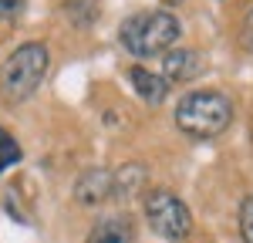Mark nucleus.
I'll use <instances>...</instances> for the list:
<instances>
[{"label": "nucleus", "mask_w": 253, "mask_h": 243, "mask_svg": "<svg viewBox=\"0 0 253 243\" xmlns=\"http://www.w3.org/2000/svg\"><path fill=\"white\" fill-rule=\"evenodd\" d=\"M179 34H182V24L179 17H172V10H142L118 27V44L128 54L149 61L156 54H169Z\"/></svg>", "instance_id": "f257e3e1"}, {"label": "nucleus", "mask_w": 253, "mask_h": 243, "mask_svg": "<svg viewBox=\"0 0 253 243\" xmlns=\"http://www.w3.org/2000/svg\"><path fill=\"white\" fill-rule=\"evenodd\" d=\"M233 105L219 91H189L175 105V125L193 139H216L230 128Z\"/></svg>", "instance_id": "f03ea898"}, {"label": "nucleus", "mask_w": 253, "mask_h": 243, "mask_svg": "<svg viewBox=\"0 0 253 243\" xmlns=\"http://www.w3.org/2000/svg\"><path fill=\"white\" fill-rule=\"evenodd\" d=\"M44 75H47V47L41 40H24L0 68V91L7 101L20 105L44 84Z\"/></svg>", "instance_id": "7ed1b4c3"}, {"label": "nucleus", "mask_w": 253, "mask_h": 243, "mask_svg": "<svg viewBox=\"0 0 253 243\" xmlns=\"http://www.w3.org/2000/svg\"><path fill=\"white\" fill-rule=\"evenodd\" d=\"M145 220L156 230L162 240H175L182 243L193 233V216L186 209V202L179 200L169 189H152L145 196Z\"/></svg>", "instance_id": "20e7f679"}, {"label": "nucleus", "mask_w": 253, "mask_h": 243, "mask_svg": "<svg viewBox=\"0 0 253 243\" xmlns=\"http://www.w3.org/2000/svg\"><path fill=\"white\" fill-rule=\"evenodd\" d=\"M112 196H115V182H112L108 169H84L75 182V200L81 206H101Z\"/></svg>", "instance_id": "39448f33"}, {"label": "nucleus", "mask_w": 253, "mask_h": 243, "mask_svg": "<svg viewBox=\"0 0 253 243\" xmlns=\"http://www.w3.org/2000/svg\"><path fill=\"white\" fill-rule=\"evenodd\" d=\"M199 71H203V58L196 51H189V47H172L169 54H162V78L169 84L193 81Z\"/></svg>", "instance_id": "423d86ee"}, {"label": "nucleus", "mask_w": 253, "mask_h": 243, "mask_svg": "<svg viewBox=\"0 0 253 243\" xmlns=\"http://www.w3.org/2000/svg\"><path fill=\"white\" fill-rule=\"evenodd\" d=\"M132 240H135V223L125 213L98 220L95 230L88 233V243H132Z\"/></svg>", "instance_id": "0eeeda50"}, {"label": "nucleus", "mask_w": 253, "mask_h": 243, "mask_svg": "<svg viewBox=\"0 0 253 243\" xmlns=\"http://www.w3.org/2000/svg\"><path fill=\"white\" fill-rule=\"evenodd\" d=\"M128 81L138 91V98H145L149 105H162L169 95V81L156 75V71H145V68H128Z\"/></svg>", "instance_id": "6e6552de"}, {"label": "nucleus", "mask_w": 253, "mask_h": 243, "mask_svg": "<svg viewBox=\"0 0 253 243\" xmlns=\"http://www.w3.org/2000/svg\"><path fill=\"white\" fill-rule=\"evenodd\" d=\"M145 179H149V172H145L138 162H128V165L115 169V172H112L115 196H118V200H132V196H138V193L145 189Z\"/></svg>", "instance_id": "1a4fd4ad"}, {"label": "nucleus", "mask_w": 253, "mask_h": 243, "mask_svg": "<svg viewBox=\"0 0 253 243\" xmlns=\"http://www.w3.org/2000/svg\"><path fill=\"white\" fill-rule=\"evenodd\" d=\"M20 156H24V152H20L17 139H14L10 132H3V128H0V172H7L10 165H17Z\"/></svg>", "instance_id": "9d476101"}, {"label": "nucleus", "mask_w": 253, "mask_h": 243, "mask_svg": "<svg viewBox=\"0 0 253 243\" xmlns=\"http://www.w3.org/2000/svg\"><path fill=\"white\" fill-rule=\"evenodd\" d=\"M64 14H71L75 24H95L98 7H95V0H68L64 3Z\"/></svg>", "instance_id": "9b49d317"}, {"label": "nucleus", "mask_w": 253, "mask_h": 243, "mask_svg": "<svg viewBox=\"0 0 253 243\" xmlns=\"http://www.w3.org/2000/svg\"><path fill=\"white\" fill-rule=\"evenodd\" d=\"M240 237L243 243H253V196H247L240 206Z\"/></svg>", "instance_id": "f8f14e48"}, {"label": "nucleus", "mask_w": 253, "mask_h": 243, "mask_svg": "<svg viewBox=\"0 0 253 243\" xmlns=\"http://www.w3.org/2000/svg\"><path fill=\"white\" fill-rule=\"evenodd\" d=\"M24 7H27V0H0V20L7 24V20H17L24 14Z\"/></svg>", "instance_id": "ddd939ff"}, {"label": "nucleus", "mask_w": 253, "mask_h": 243, "mask_svg": "<svg viewBox=\"0 0 253 243\" xmlns=\"http://www.w3.org/2000/svg\"><path fill=\"white\" fill-rule=\"evenodd\" d=\"M243 44L253 47V10L247 14V20H243Z\"/></svg>", "instance_id": "4468645a"}, {"label": "nucleus", "mask_w": 253, "mask_h": 243, "mask_svg": "<svg viewBox=\"0 0 253 243\" xmlns=\"http://www.w3.org/2000/svg\"><path fill=\"white\" fill-rule=\"evenodd\" d=\"M162 3H182V0H162Z\"/></svg>", "instance_id": "2eb2a0df"}]
</instances>
